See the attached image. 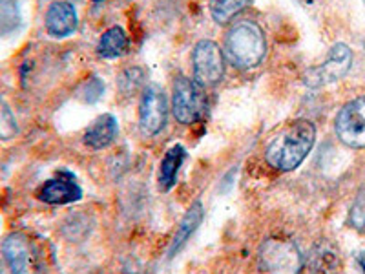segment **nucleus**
<instances>
[{"mask_svg":"<svg viewBox=\"0 0 365 274\" xmlns=\"http://www.w3.org/2000/svg\"><path fill=\"white\" fill-rule=\"evenodd\" d=\"M336 136L351 148H365V96L349 101L334 121Z\"/></svg>","mask_w":365,"mask_h":274,"instance_id":"obj_6","label":"nucleus"},{"mask_svg":"<svg viewBox=\"0 0 365 274\" xmlns=\"http://www.w3.org/2000/svg\"><path fill=\"white\" fill-rule=\"evenodd\" d=\"M17 132L19 126L11 108H9L4 101L0 99V139H2V141H9V139H13V137L17 136Z\"/></svg>","mask_w":365,"mask_h":274,"instance_id":"obj_19","label":"nucleus"},{"mask_svg":"<svg viewBox=\"0 0 365 274\" xmlns=\"http://www.w3.org/2000/svg\"><path fill=\"white\" fill-rule=\"evenodd\" d=\"M21 26V9L15 0H0V35H9Z\"/></svg>","mask_w":365,"mask_h":274,"instance_id":"obj_18","label":"nucleus"},{"mask_svg":"<svg viewBox=\"0 0 365 274\" xmlns=\"http://www.w3.org/2000/svg\"><path fill=\"white\" fill-rule=\"evenodd\" d=\"M257 258L263 274H298L303 263L296 243L282 238H269L263 241Z\"/></svg>","mask_w":365,"mask_h":274,"instance_id":"obj_3","label":"nucleus"},{"mask_svg":"<svg viewBox=\"0 0 365 274\" xmlns=\"http://www.w3.org/2000/svg\"><path fill=\"white\" fill-rule=\"evenodd\" d=\"M353 64V51L347 44H334L327 59L318 66H312L303 75V83L309 88H322L344 79Z\"/></svg>","mask_w":365,"mask_h":274,"instance_id":"obj_4","label":"nucleus"},{"mask_svg":"<svg viewBox=\"0 0 365 274\" xmlns=\"http://www.w3.org/2000/svg\"><path fill=\"white\" fill-rule=\"evenodd\" d=\"M38 200L48 205H68L73 201H79L83 198V191L75 183L73 178L58 176V178L48 179V181L38 188Z\"/></svg>","mask_w":365,"mask_h":274,"instance_id":"obj_11","label":"nucleus"},{"mask_svg":"<svg viewBox=\"0 0 365 274\" xmlns=\"http://www.w3.org/2000/svg\"><path fill=\"white\" fill-rule=\"evenodd\" d=\"M205 108V97L200 84L179 75L172 90V112L182 125H192Z\"/></svg>","mask_w":365,"mask_h":274,"instance_id":"obj_7","label":"nucleus"},{"mask_svg":"<svg viewBox=\"0 0 365 274\" xmlns=\"http://www.w3.org/2000/svg\"><path fill=\"white\" fill-rule=\"evenodd\" d=\"M225 54L234 68H256L267 54V39L263 29L252 21L236 22L228 29L225 39Z\"/></svg>","mask_w":365,"mask_h":274,"instance_id":"obj_2","label":"nucleus"},{"mask_svg":"<svg viewBox=\"0 0 365 274\" xmlns=\"http://www.w3.org/2000/svg\"><path fill=\"white\" fill-rule=\"evenodd\" d=\"M117 130L119 128H117L115 117L110 116V113H104L88 126L86 133H84V143L93 150H103L115 141Z\"/></svg>","mask_w":365,"mask_h":274,"instance_id":"obj_12","label":"nucleus"},{"mask_svg":"<svg viewBox=\"0 0 365 274\" xmlns=\"http://www.w3.org/2000/svg\"><path fill=\"white\" fill-rule=\"evenodd\" d=\"M201 220H203V205H201L200 201H195V203L188 208V212L185 214L181 223H179L178 233H175L174 240H172L170 250H168V253H170V258H174L175 254L182 249V245L190 240L192 234H194L195 230H197V227L201 225Z\"/></svg>","mask_w":365,"mask_h":274,"instance_id":"obj_14","label":"nucleus"},{"mask_svg":"<svg viewBox=\"0 0 365 274\" xmlns=\"http://www.w3.org/2000/svg\"><path fill=\"white\" fill-rule=\"evenodd\" d=\"M364 2H365V0H364Z\"/></svg>","mask_w":365,"mask_h":274,"instance_id":"obj_26","label":"nucleus"},{"mask_svg":"<svg viewBox=\"0 0 365 274\" xmlns=\"http://www.w3.org/2000/svg\"><path fill=\"white\" fill-rule=\"evenodd\" d=\"M2 254L11 274H37V253L26 234H9L2 243Z\"/></svg>","mask_w":365,"mask_h":274,"instance_id":"obj_8","label":"nucleus"},{"mask_svg":"<svg viewBox=\"0 0 365 274\" xmlns=\"http://www.w3.org/2000/svg\"><path fill=\"white\" fill-rule=\"evenodd\" d=\"M166 106L165 91L158 84H150L143 90L141 103H139V125L146 136H155L166 125Z\"/></svg>","mask_w":365,"mask_h":274,"instance_id":"obj_9","label":"nucleus"},{"mask_svg":"<svg viewBox=\"0 0 365 274\" xmlns=\"http://www.w3.org/2000/svg\"><path fill=\"white\" fill-rule=\"evenodd\" d=\"M358 263H360L361 270H364V274H365V250H364V253L358 254Z\"/></svg>","mask_w":365,"mask_h":274,"instance_id":"obj_23","label":"nucleus"},{"mask_svg":"<svg viewBox=\"0 0 365 274\" xmlns=\"http://www.w3.org/2000/svg\"><path fill=\"white\" fill-rule=\"evenodd\" d=\"M104 93V83L99 79V77H91L86 84L83 86V99L86 103H97V101L103 97Z\"/></svg>","mask_w":365,"mask_h":274,"instance_id":"obj_22","label":"nucleus"},{"mask_svg":"<svg viewBox=\"0 0 365 274\" xmlns=\"http://www.w3.org/2000/svg\"><path fill=\"white\" fill-rule=\"evenodd\" d=\"M96 2H97V0H96Z\"/></svg>","mask_w":365,"mask_h":274,"instance_id":"obj_25","label":"nucleus"},{"mask_svg":"<svg viewBox=\"0 0 365 274\" xmlns=\"http://www.w3.org/2000/svg\"><path fill=\"white\" fill-rule=\"evenodd\" d=\"M130 48V41L126 31L120 26L106 29L97 44V51L103 59H117L125 55Z\"/></svg>","mask_w":365,"mask_h":274,"instance_id":"obj_15","label":"nucleus"},{"mask_svg":"<svg viewBox=\"0 0 365 274\" xmlns=\"http://www.w3.org/2000/svg\"><path fill=\"white\" fill-rule=\"evenodd\" d=\"M192 70L194 81L200 86H214L225 75L223 51L214 41H200L192 51Z\"/></svg>","mask_w":365,"mask_h":274,"instance_id":"obj_5","label":"nucleus"},{"mask_svg":"<svg viewBox=\"0 0 365 274\" xmlns=\"http://www.w3.org/2000/svg\"><path fill=\"white\" fill-rule=\"evenodd\" d=\"M349 223L353 225L356 230H360V233H365V187L361 188L356 201H354L353 208H351Z\"/></svg>","mask_w":365,"mask_h":274,"instance_id":"obj_21","label":"nucleus"},{"mask_svg":"<svg viewBox=\"0 0 365 274\" xmlns=\"http://www.w3.org/2000/svg\"><path fill=\"white\" fill-rule=\"evenodd\" d=\"M316 141V126L309 119L291 121L270 139L265 148V159L272 168L291 172L298 168Z\"/></svg>","mask_w":365,"mask_h":274,"instance_id":"obj_1","label":"nucleus"},{"mask_svg":"<svg viewBox=\"0 0 365 274\" xmlns=\"http://www.w3.org/2000/svg\"><path fill=\"white\" fill-rule=\"evenodd\" d=\"M0 274H11V270H9L8 265H6V269L4 267H0Z\"/></svg>","mask_w":365,"mask_h":274,"instance_id":"obj_24","label":"nucleus"},{"mask_svg":"<svg viewBox=\"0 0 365 274\" xmlns=\"http://www.w3.org/2000/svg\"><path fill=\"white\" fill-rule=\"evenodd\" d=\"M143 79H145V73H143L141 68H130L125 73L119 75V88L130 96V93H133V90L141 88Z\"/></svg>","mask_w":365,"mask_h":274,"instance_id":"obj_20","label":"nucleus"},{"mask_svg":"<svg viewBox=\"0 0 365 274\" xmlns=\"http://www.w3.org/2000/svg\"><path fill=\"white\" fill-rule=\"evenodd\" d=\"M185 158H187V152H185V148L181 145L172 146L166 152V156L161 161V172H159V185H161L163 191H170L174 187L179 168H181Z\"/></svg>","mask_w":365,"mask_h":274,"instance_id":"obj_16","label":"nucleus"},{"mask_svg":"<svg viewBox=\"0 0 365 274\" xmlns=\"http://www.w3.org/2000/svg\"><path fill=\"white\" fill-rule=\"evenodd\" d=\"M79 26L77 11L66 0H57L46 11V31L55 39L70 37Z\"/></svg>","mask_w":365,"mask_h":274,"instance_id":"obj_10","label":"nucleus"},{"mask_svg":"<svg viewBox=\"0 0 365 274\" xmlns=\"http://www.w3.org/2000/svg\"><path fill=\"white\" fill-rule=\"evenodd\" d=\"M340 254L331 241L322 240L312 247L309 267L312 274H338L340 270Z\"/></svg>","mask_w":365,"mask_h":274,"instance_id":"obj_13","label":"nucleus"},{"mask_svg":"<svg viewBox=\"0 0 365 274\" xmlns=\"http://www.w3.org/2000/svg\"><path fill=\"white\" fill-rule=\"evenodd\" d=\"M249 4L250 0H212L210 15L217 24H225V22L232 21L237 13L243 11Z\"/></svg>","mask_w":365,"mask_h":274,"instance_id":"obj_17","label":"nucleus"}]
</instances>
